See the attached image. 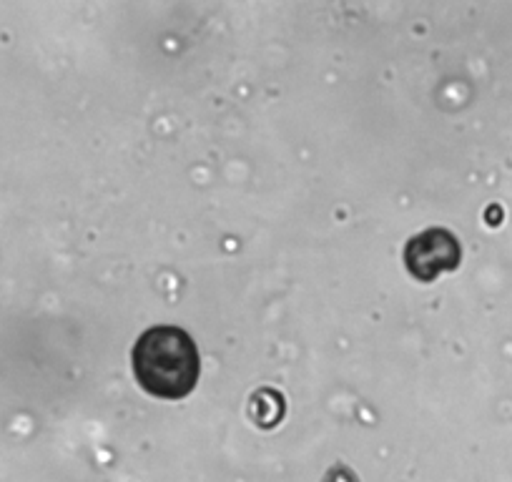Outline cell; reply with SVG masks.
<instances>
[{"label":"cell","instance_id":"6da1fadb","mask_svg":"<svg viewBox=\"0 0 512 482\" xmlns=\"http://www.w3.org/2000/svg\"><path fill=\"white\" fill-rule=\"evenodd\" d=\"M131 359L136 382L154 397L184 400L199 382V349L179 327L146 329L136 339Z\"/></svg>","mask_w":512,"mask_h":482},{"label":"cell","instance_id":"7a4b0ae2","mask_svg":"<svg viewBox=\"0 0 512 482\" xmlns=\"http://www.w3.org/2000/svg\"><path fill=\"white\" fill-rule=\"evenodd\" d=\"M407 269L420 282H432L442 272H452L460 264V244L447 229H427L412 236L405 247Z\"/></svg>","mask_w":512,"mask_h":482}]
</instances>
